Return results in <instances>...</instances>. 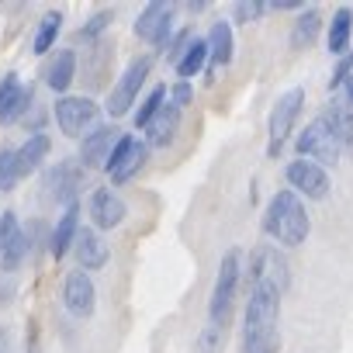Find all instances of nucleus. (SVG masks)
I'll return each instance as SVG.
<instances>
[{"instance_id":"f257e3e1","label":"nucleus","mask_w":353,"mask_h":353,"mask_svg":"<svg viewBox=\"0 0 353 353\" xmlns=\"http://www.w3.org/2000/svg\"><path fill=\"white\" fill-rule=\"evenodd\" d=\"M277 319H281V288L256 284L246 305V329H243V353H277Z\"/></svg>"},{"instance_id":"f03ea898","label":"nucleus","mask_w":353,"mask_h":353,"mask_svg":"<svg viewBox=\"0 0 353 353\" xmlns=\"http://www.w3.org/2000/svg\"><path fill=\"white\" fill-rule=\"evenodd\" d=\"M308 215H305V205L298 201L294 191H277L267 205V215H263V232L284 246H298L305 243L308 236Z\"/></svg>"},{"instance_id":"7ed1b4c3","label":"nucleus","mask_w":353,"mask_h":353,"mask_svg":"<svg viewBox=\"0 0 353 353\" xmlns=\"http://www.w3.org/2000/svg\"><path fill=\"white\" fill-rule=\"evenodd\" d=\"M236 284H239V253L229 250L222 267H219V277H215V291H212V322L215 329L225 325L229 312H232V301H236Z\"/></svg>"},{"instance_id":"20e7f679","label":"nucleus","mask_w":353,"mask_h":353,"mask_svg":"<svg viewBox=\"0 0 353 353\" xmlns=\"http://www.w3.org/2000/svg\"><path fill=\"white\" fill-rule=\"evenodd\" d=\"M298 152L319 163H336L343 152V142L336 139V132L325 125V118H315L301 135H298Z\"/></svg>"},{"instance_id":"39448f33","label":"nucleus","mask_w":353,"mask_h":353,"mask_svg":"<svg viewBox=\"0 0 353 353\" xmlns=\"http://www.w3.org/2000/svg\"><path fill=\"white\" fill-rule=\"evenodd\" d=\"M145 156H149V145L132 139V135H121L114 152H111V163H108V173L114 184H125L128 176H135L142 166H145Z\"/></svg>"},{"instance_id":"423d86ee","label":"nucleus","mask_w":353,"mask_h":353,"mask_svg":"<svg viewBox=\"0 0 353 353\" xmlns=\"http://www.w3.org/2000/svg\"><path fill=\"white\" fill-rule=\"evenodd\" d=\"M301 101H305V90H298V87L277 97V104H274V111H270V156H277L281 145H284V139L291 135L294 118H298V111H301Z\"/></svg>"},{"instance_id":"0eeeda50","label":"nucleus","mask_w":353,"mask_h":353,"mask_svg":"<svg viewBox=\"0 0 353 353\" xmlns=\"http://www.w3.org/2000/svg\"><path fill=\"white\" fill-rule=\"evenodd\" d=\"M145 77H149V59H135V63H128V70L121 73L118 87H114V90H111V97H108V111H111V118L128 114V108L135 104L139 87L145 83Z\"/></svg>"},{"instance_id":"6e6552de","label":"nucleus","mask_w":353,"mask_h":353,"mask_svg":"<svg viewBox=\"0 0 353 353\" xmlns=\"http://www.w3.org/2000/svg\"><path fill=\"white\" fill-rule=\"evenodd\" d=\"M56 121L70 139H80L97 121V104L90 97H63L56 101Z\"/></svg>"},{"instance_id":"1a4fd4ad","label":"nucleus","mask_w":353,"mask_h":353,"mask_svg":"<svg viewBox=\"0 0 353 353\" xmlns=\"http://www.w3.org/2000/svg\"><path fill=\"white\" fill-rule=\"evenodd\" d=\"M288 184L294 188V191H301L305 198H325L329 194V176H325V170L319 166V163H312V159H294L291 166H288Z\"/></svg>"},{"instance_id":"9d476101","label":"nucleus","mask_w":353,"mask_h":353,"mask_svg":"<svg viewBox=\"0 0 353 353\" xmlns=\"http://www.w3.org/2000/svg\"><path fill=\"white\" fill-rule=\"evenodd\" d=\"M25 253H28V243L18 229V219L14 212H4L0 215V270H18Z\"/></svg>"},{"instance_id":"9b49d317","label":"nucleus","mask_w":353,"mask_h":353,"mask_svg":"<svg viewBox=\"0 0 353 353\" xmlns=\"http://www.w3.org/2000/svg\"><path fill=\"white\" fill-rule=\"evenodd\" d=\"M135 35L149 46H166L170 39V8L166 4H149L139 21H135Z\"/></svg>"},{"instance_id":"f8f14e48","label":"nucleus","mask_w":353,"mask_h":353,"mask_svg":"<svg viewBox=\"0 0 353 353\" xmlns=\"http://www.w3.org/2000/svg\"><path fill=\"white\" fill-rule=\"evenodd\" d=\"M63 298H66V308L73 312V315H90L94 312V298H97V291H94V281L83 274V270H73L70 277H66V288H63Z\"/></svg>"},{"instance_id":"ddd939ff","label":"nucleus","mask_w":353,"mask_h":353,"mask_svg":"<svg viewBox=\"0 0 353 353\" xmlns=\"http://www.w3.org/2000/svg\"><path fill=\"white\" fill-rule=\"evenodd\" d=\"M114 145H118V132H114V128H97V132H90V135L83 139V149H80L83 166H90V170H94V166H108Z\"/></svg>"},{"instance_id":"4468645a","label":"nucleus","mask_w":353,"mask_h":353,"mask_svg":"<svg viewBox=\"0 0 353 353\" xmlns=\"http://www.w3.org/2000/svg\"><path fill=\"white\" fill-rule=\"evenodd\" d=\"M32 101V90L21 87V80L14 73H8L0 80V121H14Z\"/></svg>"},{"instance_id":"2eb2a0df","label":"nucleus","mask_w":353,"mask_h":353,"mask_svg":"<svg viewBox=\"0 0 353 353\" xmlns=\"http://www.w3.org/2000/svg\"><path fill=\"white\" fill-rule=\"evenodd\" d=\"M90 215H94V222H97L101 229H114V225H121V219H125V201H121L114 191L101 188V191L90 198Z\"/></svg>"},{"instance_id":"dca6fc26","label":"nucleus","mask_w":353,"mask_h":353,"mask_svg":"<svg viewBox=\"0 0 353 353\" xmlns=\"http://www.w3.org/2000/svg\"><path fill=\"white\" fill-rule=\"evenodd\" d=\"M77 260L83 270H101L108 263V243L94 229H80L77 236Z\"/></svg>"},{"instance_id":"f3484780","label":"nucleus","mask_w":353,"mask_h":353,"mask_svg":"<svg viewBox=\"0 0 353 353\" xmlns=\"http://www.w3.org/2000/svg\"><path fill=\"white\" fill-rule=\"evenodd\" d=\"M176 125H181V108L176 104H163L159 111H156V118L145 125V135H149V145H166L170 139H173V132H176Z\"/></svg>"},{"instance_id":"a211bd4d","label":"nucleus","mask_w":353,"mask_h":353,"mask_svg":"<svg viewBox=\"0 0 353 353\" xmlns=\"http://www.w3.org/2000/svg\"><path fill=\"white\" fill-rule=\"evenodd\" d=\"M77 205H70L66 208V215L56 222V232H52V243H49V250H52V256L59 260V256H66V250H70V243H77V236H80V229H77Z\"/></svg>"},{"instance_id":"6ab92c4d","label":"nucleus","mask_w":353,"mask_h":353,"mask_svg":"<svg viewBox=\"0 0 353 353\" xmlns=\"http://www.w3.org/2000/svg\"><path fill=\"white\" fill-rule=\"evenodd\" d=\"M208 56H212L215 66H225V63L232 59V28H229V21H215V25H212Z\"/></svg>"},{"instance_id":"aec40b11","label":"nucleus","mask_w":353,"mask_h":353,"mask_svg":"<svg viewBox=\"0 0 353 353\" xmlns=\"http://www.w3.org/2000/svg\"><path fill=\"white\" fill-rule=\"evenodd\" d=\"M46 152H49V135H32V139L18 149V173H21V176L35 173L39 163L46 159Z\"/></svg>"},{"instance_id":"412c9836","label":"nucleus","mask_w":353,"mask_h":353,"mask_svg":"<svg viewBox=\"0 0 353 353\" xmlns=\"http://www.w3.org/2000/svg\"><path fill=\"white\" fill-rule=\"evenodd\" d=\"M73 70H77V56H73L70 49H63V52L56 56V63L49 66L46 83H49L52 90H66V87L73 83Z\"/></svg>"},{"instance_id":"4be33fe9","label":"nucleus","mask_w":353,"mask_h":353,"mask_svg":"<svg viewBox=\"0 0 353 353\" xmlns=\"http://www.w3.org/2000/svg\"><path fill=\"white\" fill-rule=\"evenodd\" d=\"M350 32H353V14L343 8V11H336L332 28H329V52L332 56H343L350 49Z\"/></svg>"},{"instance_id":"5701e85b","label":"nucleus","mask_w":353,"mask_h":353,"mask_svg":"<svg viewBox=\"0 0 353 353\" xmlns=\"http://www.w3.org/2000/svg\"><path fill=\"white\" fill-rule=\"evenodd\" d=\"M322 118H325V125L336 132V139H339L346 149H353V114H350L343 104H336V101H332V108H329Z\"/></svg>"},{"instance_id":"b1692460","label":"nucleus","mask_w":353,"mask_h":353,"mask_svg":"<svg viewBox=\"0 0 353 353\" xmlns=\"http://www.w3.org/2000/svg\"><path fill=\"white\" fill-rule=\"evenodd\" d=\"M205 59H208V42H201V39H194L191 42V49L184 52V59L176 63V73L184 77V83L191 80V77H198L201 73V66H205Z\"/></svg>"},{"instance_id":"393cba45","label":"nucleus","mask_w":353,"mask_h":353,"mask_svg":"<svg viewBox=\"0 0 353 353\" xmlns=\"http://www.w3.org/2000/svg\"><path fill=\"white\" fill-rule=\"evenodd\" d=\"M319 14L315 11H308V14H301L298 18V25H294V32H291V46L294 49H305V46H312V39H315V32H319Z\"/></svg>"},{"instance_id":"a878e982","label":"nucleus","mask_w":353,"mask_h":353,"mask_svg":"<svg viewBox=\"0 0 353 353\" xmlns=\"http://www.w3.org/2000/svg\"><path fill=\"white\" fill-rule=\"evenodd\" d=\"M73 184H77V166H73V163H63V166L49 176V188H56V198H70V194H73Z\"/></svg>"},{"instance_id":"bb28decb","label":"nucleus","mask_w":353,"mask_h":353,"mask_svg":"<svg viewBox=\"0 0 353 353\" xmlns=\"http://www.w3.org/2000/svg\"><path fill=\"white\" fill-rule=\"evenodd\" d=\"M18 152L14 149H0V191H11L18 181Z\"/></svg>"},{"instance_id":"cd10ccee","label":"nucleus","mask_w":353,"mask_h":353,"mask_svg":"<svg viewBox=\"0 0 353 353\" xmlns=\"http://www.w3.org/2000/svg\"><path fill=\"white\" fill-rule=\"evenodd\" d=\"M59 14H46L42 18V28H39V35H35V52L42 56V52H49L52 49V42H56V35H59Z\"/></svg>"},{"instance_id":"c85d7f7f","label":"nucleus","mask_w":353,"mask_h":353,"mask_svg":"<svg viewBox=\"0 0 353 353\" xmlns=\"http://www.w3.org/2000/svg\"><path fill=\"white\" fill-rule=\"evenodd\" d=\"M163 97H166V90H163V87H156V90L142 101V108H139V114H135V125H139V128H145V125L156 118V111L163 108Z\"/></svg>"},{"instance_id":"c756f323","label":"nucleus","mask_w":353,"mask_h":353,"mask_svg":"<svg viewBox=\"0 0 353 353\" xmlns=\"http://www.w3.org/2000/svg\"><path fill=\"white\" fill-rule=\"evenodd\" d=\"M267 11V4H236V18L239 21H256Z\"/></svg>"},{"instance_id":"7c9ffc66","label":"nucleus","mask_w":353,"mask_h":353,"mask_svg":"<svg viewBox=\"0 0 353 353\" xmlns=\"http://www.w3.org/2000/svg\"><path fill=\"white\" fill-rule=\"evenodd\" d=\"M188 101H191V87H188V83H176V87H173V104L181 108V104H188Z\"/></svg>"},{"instance_id":"2f4dec72","label":"nucleus","mask_w":353,"mask_h":353,"mask_svg":"<svg viewBox=\"0 0 353 353\" xmlns=\"http://www.w3.org/2000/svg\"><path fill=\"white\" fill-rule=\"evenodd\" d=\"M108 21H111V14H108V11H101V14H97V18H94V21L87 25V32H83V35H97V32H101V28H104Z\"/></svg>"},{"instance_id":"473e14b6","label":"nucleus","mask_w":353,"mask_h":353,"mask_svg":"<svg viewBox=\"0 0 353 353\" xmlns=\"http://www.w3.org/2000/svg\"><path fill=\"white\" fill-rule=\"evenodd\" d=\"M346 104H350V111H353V77L346 80Z\"/></svg>"}]
</instances>
